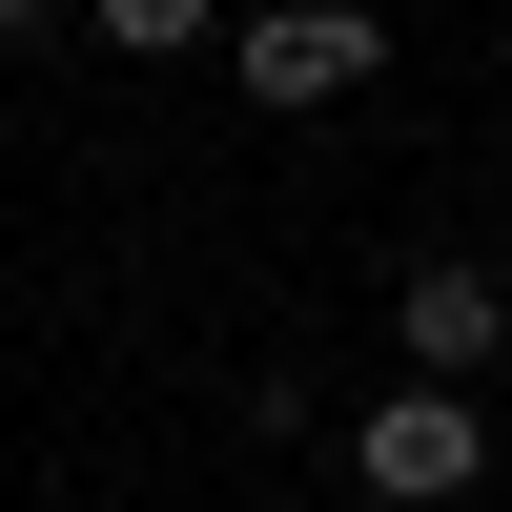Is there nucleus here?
Returning a JSON list of instances; mask_svg holds the SVG:
<instances>
[{
  "label": "nucleus",
  "mask_w": 512,
  "mask_h": 512,
  "mask_svg": "<svg viewBox=\"0 0 512 512\" xmlns=\"http://www.w3.org/2000/svg\"><path fill=\"white\" fill-rule=\"evenodd\" d=\"M226 62H246V103H369V82H390V21H369V0H267V21H226Z\"/></svg>",
  "instance_id": "f03ea898"
},
{
  "label": "nucleus",
  "mask_w": 512,
  "mask_h": 512,
  "mask_svg": "<svg viewBox=\"0 0 512 512\" xmlns=\"http://www.w3.org/2000/svg\"><path fill=\"white\" fill-rule=\"evenodd\" d=\"M390 349L431 369V390H472V369L512 349V287H492V267H451V246H410V267H390Z\"/></svg>",
  "instance_id": "7ed1b4c3"
},
{
  "label": "nucleus",
  "mask_w": 512,
  "mask_h": 512,
  "mask_svg": "<svg viewBox=\"0 0 512 512\" xmlns=\"http://www.w3.org/2000/svg\"><path fill=\"white\" fill-rule=\"evenodd\" d=\"M472 472H492V410H472V390H431V369L349 410V492H369V512H451Z\"/></svg>",
  "instance_id": "f257e3e1"
},
{
  "label": "nucleus",
  "mask_w": 512,
  "mask_h": 512,
  "mask_svg": "<svg viewBox=\"0 0 512 512\" xmlns=\"http://www.w3.org/2000/svg\"><path fill=\"white\" fill-rule=\"evenodd\" d=\"M82 21H103V62H205L226 0H82Z\"/></svg>",
  "instance_id": "20e7f679"
},
{
  "label": "nucleus",
  "mask_w": 512,
  "mask_h": 512,
  "mask_svg": "<svg viewBox=\"0 0 512 512\" xmlns=\"http://www.w3.org/2000/svg\"><path fill=\"white\" fill-rule=\"evenodd\" d=\"M62 21H82V0H0V41H62Z\"/></svg>",
  "instance_id": "39448f33"
}]
</instances>
